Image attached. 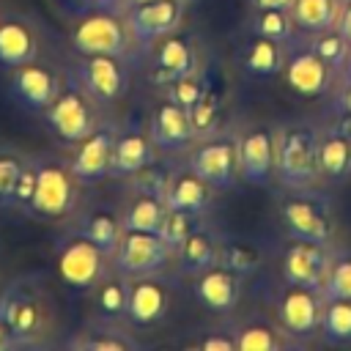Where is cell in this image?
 <instances>
[{
    "label": "cell",
    "instance_id": "obj_1",
    "mask_svg": "<svg viewBox=\"0 0 351 351\" xmlns=\"http://www.w3.org/2000/svg\"><path fill=\"white\" fill-rule=\"evenodd\" d=\"M321 132L315 123L296 121L274 129V178L293 192H307L321 184L318 145Z\"/></svg>",
    "mask_w": 351,
    "mask_h": 351
},
{
    "label": "cell",
    "instance_id": "obj_2",
    "mask_svg": "<svg viewBox=\"0 0 351 351\" xmlns=\"http://www.w3.org/2000/svg\"><path fill=\"white\" fill-rule=\"evenodd\" d=\"M0 310L14 335V348L38 346L52 326V307L44 277L36 271L11 280L0 293Z\"/></svg>",
    "mask_w": 351,
    "mask_h": 351
},
{
    "label": "cell",
    "instance_id": "obj_3",
    "mask_svg": "<svg viewBox=\"0 0 351 351\" xmlns=\"http://www.w3.org/2000/svg\"><path fill=\"white\" fill-rule=\"evenodd\" d=\"M36 159V189L27 203V217L58 222L77 211L80 181L74 178L69 159L60 156H33Z\"/></svg>",
    "mask_w": 351,
    "mask_h": 351
},
{
    "label": "cell",
    "instance_id": "obj_4",
    "mask_svg": "<svg viewBox=\"0 0 351 351\" xmlns=\"http://www.w3.org/2000/svg\"><path fill=\"white\" fill-rule=\"evenodd\" d=\"M44 123L49 126V132L66 143V145H77L82 137H88L96 126H99V112H96V101L90 99V93L74 80V74L69 71L58 96L52 99V104L41 112Z\"/></svg>",
    "mask_w": 351,
    "mask_h": 351
},
{
    "label": "cell",
    "instance_id": "obj_5",
    "mask_svg": "<svg viewBox=\"0 0 351 351\" xmlns=\"http://www.w3.org/2000/svg\"><path fill=\"white\" fill-rule=\"evenodd\" d=\"M55 269L71 291H93L110 274L112 258L101 252L90 239L69 230L55 244Z\"/></svg>",
    "mask_w": 351,
    "mask_h": 351
},
{
    "label": "cell",
    "instance_id": "obj_6",
    "mask_svg": "<svg viewBox=\"0 0 351 351\" xmlns=\"http://www.w3.org/2000/svg\"><path fill=\"white\" fill-rule=\"evenodd\" d=\"M69 44L77 55H118L129 58L132 33L118 11H85L74 19Z\"/></svg>",
    "mask_w": 351,
    "mask_h": 351
},
{
    "label": "cell",
    "instance_id": "obj_7",
    "mask_svg": "<svg viewBox=\"0 0 351 351\" xmlns=\"http://www.w3.org/2000/svg\"><path fill=\"white\" fill-rule=\"evenodd\" d=\"M176 250L159 236L148 230H123L118 250L112 255V271L134 280V277H154L162 274L170 263Z\"/></svg>",
    "mask_w": 351,
    "mask_h": 351
},
{
    "label": "cell",
    "instance_id": "obj_8",
    "mask_svg": "<svg viewBox=\"0 0 351 351\" xmlns=\"http://www.w3.org/2000/svg\"><path fill=\"white\" fill-rule=\"evenodd\" d=\"M71 74L90 93L96 104L118 101L121 96H126L132 82L126 58H118V55H77Z\"/></svg>",
    "mask_w": 351,
    "mask_h": 351
},
{
    "label": "cell",
    "instance_id": "obj_9",
    "mask_svg": "<svg viewBox=\"0 0 351 351\" xmlns=\"http://www.w3.org/2000/svg\"><path fill=\"white\" fill-rule=\"evenodd\" d=\"M189 170L200 176L214 189H230L241 178L239 173V137L230 134H208L192 154H189Z\"/></svg>",
    "mask_w": 351,
    "mask_h": 351
},
{
    "label": "cell",
    "instance_id": "obj_10",
    "mask_svg": "<svg viewBox=\"0 0 351 351\" xmlns=\"http://www.w3.org/2000/svg\"><path fill=\"white\" fill-rule=\"evenodd\" d=\"M118 137V123L99 121V126L82 137L69 159V167L80 186H96L104 178H110V162H112V145Z\"/></svg>",
    "mask_w": 351,
    "mask_h": 351
},
{
    "label": "cell",
    "instance_id": "obj_11",
    "mask_svg": "<svg viewBox=\"0 0 351 351\" xmlns=\"http://www.w3.org/2000/svg\"><path fill=\"white\" fill-rule=\"evenodd\" d=\"M277 324L282 335L291 337H313L321 326V313H324V293L302 285L285 282L274 302Z\"/></svg>",
    "mask_w": 351,
    "mask_h": 351
},
{
    "label": "cell",
    "instance_id": "obj_12",
    "mask_svg": "<svg viewBox=\"0 0 351 351\" xmlns=\"http://www.w3.org/2000/svg\"><path fill=\"white\" fill-rule=\"evenodd\" d=\"M132 41L143 49H151L165 36L176 33L184 19V0H151L123 11Z\"/></svg>",
    "mask_w": 351,
    "mask_h": 351
},
{
    "label": "cell",
    "instance_id": "obj_13",
    "mask_svg": "<svg viewBox=\"0 0 351 351\" xmlns=\"http://www.w3.org/2000/svg\"><path fill=\"white\" fill-rule=\"evenodd\" d=\"M332 255L335 252H332L329 244L293 239L282 252L280 274L291 285L324 291V282H326V274H329V266H332Z\"/></svg>",
    "mask_w": 351,
    "mask_h": 351
},
{
    "label": "cell",
    "instance_id": "obj_14",
    "mask_svg": "<svg viewBox=\"0 0 351 351\" xmlns=\"http://www.w3.org/2000/svg\"><path fill=\"white\" fill-rule=\"evenodd\" d=\"M60 85H63V77L52 66L38 63V60H30V63L11 69V77H8L11 99L19 107H25L27 112H38V115L52 104Z\"/></svg>",
    "mask_w": 351,
    "mask_h": 351
},
{
    "label": "cell",
    "instance_id": "obj_15",
    "mask_svg": "<svg viewBox=\"0 0 351 351\" xmlns=\"http://www.w3.org/2000/svg\"><path fill=\"white\" fill-rule=\"evenodd\" d=\"M282 77H285V85H288L293 93L307 96V99H315V96H324V93L332 90L337 71H335L332 66H326V63L310 49V44H307V47L291 49V52L285 55Z\"/></svg>",
    "mask_w": 351,
    "mask_h": 351
},
{
    "label": "cell",
    "instance_id": "obj_16",
    "mask_svg": "<svg viewBox=\"0 0 351 351\" xmlns=\"http://www.w3.org/2000/svg\"><path fill=\"white\" fill-rule=\"evenodd\" d=\"M197 69H200L197 49L178 30L151 47V80L156 85H170L181 77L197 74Z\"/></svg>",
    "mask_w": 351,
    "mask_h": 351
},
{
    "label": "cell",
    "instance_id": "obj_17",
    "mask_svg": "<svg viewBox=\"0 0 351 351\" xmlns=\"http://www.w3.org/2000/svg\"><path fill=\"white\" fill-rule=\"evenodd\" d=\"M239 173L252 186L274 181V129L252 126L239 137Z\"/></svg>",
    "mask_w": 351,
    "mask_h": 351
},
{
    "label": "cell",
    "instance_id": "obj_18",
    "mask_svg": "<svg viewBox=\"0 0 351 351\" xmlns=\"http://www.w3.org/2000/svg\"><path fill=\"white\" fill-rule=\"evenodd\" d=\"M280 219L288 230L291 239H304V241H318V244H329L335 236V225L326 217V211L307 195L299 197H285L277 206Z\"/></svg>",
    "mask_w": 351,
    "mask_h": 351
},
{
    "label": "cell",
    "instance_id": "obj_19",
    "mask_svg": "<svg viewBox=\"0 0 351 351\" xmlns=\"http://www.w3.org/2000/svg\"><path fill=\"white\" fill-rule=\"evenodd\" d=\"M148 134H151L154 145L162 151H184L186 145H192L197 140L189 110H184L173 99H165L162 104H156L151 123H148Z\"/></svg>",
    "mask_w": 351,
    "mask_h": 351
},
{
    "label": "cell",
    "instance_id": "obj_20",
    "mask_svg": "<svg viewBox=\"0 0 351 351\" xmlns=\"http://www.w3.org/2000/svg\"><path fill=\"white\" fill-rule=\"evenodd\" d=\"M241 274H236L233 269L217 263L200 274H195V296L200 304H206L211 313H233L241 302Z\"/></svg>",
    "mask_w": 351,
    "mask_h": 351
},
{
    "label": "cell",
    "instance_id": "obj_21",
    "mask_svg": "<svg viewBox=\"0 0 351 351\" xmlns=\"http://www.w3.org/2000/svg\"><path fill=\"white\" fill-rule=\"evenodd\" d=\"M41 41L36 33V25L27 16L8 14L0 16V69L11 71L22 63L38 60Z\"/></svg>",
    "mask_w": 351,
    "mask_h": 351
},
{
    "label": "cell",
    "instance_id": "obj_22",
    "mask_svg": "<svg viewBox=\"0 0 351 351\" xmlns=\"http://www.w3.org/2000/svg\"><path fill=\"white\" fill-rule=\"evenodd\" d=\"M170 307V288L162 282L159 274L154 277H134L129 280V307L126 318L134 326H151L165 318Z\"/></svg>",
    "mask_w": 351,
    "mask_h": 351
},
{
    "label": "cell",
    "instance_id": "obj_23",
    "mask_svg": "<svg viewBox=\"0 0 351 351\" xmlns=\"http://www.w3.org/2000/svg\"><path fill=\"white\" fill-rule=\"evenodd\" d=\"M154 162V140L148 132L132 126L118 129L115 145H112V162H110V178H132L140 167Z\"/></svg>",
    "mask_w": 351,
    "mask_h": 351
},
{
    "label": "cell",
    "instance_id": "obj_24",
    "mask_svg": "<svg viewBox=\"0 0 351 351\" xmlns=\"http://www.w3.org/2000/svg\"><path fill=\"white\" fill-rule=\"evenodd\" d=\"M165 203H167V208L203 217L211 208V203H214V186L206 184L200 176H195L186 167V170H178V173L170 176Z\"/></svg>",
    "mask_w": 351,
    "mask_h": 351
},
{
    "label": "cell",
    "instance_id": "obj_25",
    "mask_svg": "<svg viewBox=\"0 0 351 351\" xmlns=\"http://www.w3.org/2000/svg\"><path fill=\"white\" fill-rule=\"evenodd\" d=\"M318 176L324 186H340L351 178V137L326 126L318 145Z\"/></svg>",
    "mask_w": 351,
    "mask_h": 351
},
{
    "label": "cell",
    "instance_id": "obj_26",
    "mask_svg": "<svg viewBox=\"0 0 351 351\" xmlns=\"http://www.w3.org/2000/svg\"><path fill=\"white\" fill-rule=\"evenodd\" d=\"M80 236L90 239L101 252H107L110 258L115 255L118 250V241L123 236V225H121V211H112V208H104V206H96V208H88L85 214L77 217L74 228Z\"/></svg>",
    "mask_w": 351,
    "mask_h": 351
},
{
    "label": "cell",
    "instance_id": "obj_27",
    "mask_svg": "<svg viewBox=\"0 0 351 351\" xmlns=\"http://www.w3.org/2000/svg\"><path fill=\"white\" fill-rule=\"evenodd\" d=\"M288 44H280L274 38H266V36H252L241 52H239V63L241 69L250 74V77H277L282 74V66H285V49Z\"/></svg>",
    "mask_w": 351,
    "mask_h": 351
},
{
    "label": "cell",
    "instance_id": "obj_28",
    "mask_svg": "<svg viewBox=\"0 0 351 351\" xmlns=\"http://www.w3.org/2000/svg\"><path fill=\"white\" fill-rule=\"evenodd\" d=\"M176 258L184 274H200L219 263V239H214L200 225L176 247Z\"/></svg>",
    "mask_w": 351,
    "mask_h": 351
},
{
    "label": "cell",
    "instance_id": "obj_29",
    "mask_svg": "<svg viewBox=\"0 0 351 351\" xmlns=\"http://www.w3.org/2000/svg\"><path fill=\"white\" fill-rule=\"evenodd\" d=\"M71 348H80V351H132L137 348V340L115 326V321H96V324H88L80 335H74L69 340Z\"/></svg>",
    "mask_w": 351,
    "mask_h": 351
},
{
    "label": "cell",
    "instance_id": "obj_30",
    "mask_svg": "<svg viewBox=\"0 0 351 351\" xmlns=\"http://www.w3.org/2000/svg\"><path fill=\"white\" fill-rule=\"evenodd\" d=\"M340 3L337 0H293L291 3V16L299 33L315 36L324 30H332L337 25Z\"/></svg>",
    "mask_w": 351,
    "mask_h": 351
},
{
    "label": "cell",
    "instance_id": "obj_31",
    "mask_svg": "<svg viewBox=\"0 0 351 351\" xmlns=\"http://www.w3.org/2000/svg\"><path fill=\"white\" fill-rule=\"evenodd\" d=\"M165 214H167V203H165V200L134 192V197H132V200L126 203V208L121 211V225H123V230H148V233H159Z\"/></svg>",
    "mask_w": 351,
    "mask_h": 351
},
{
    "label": "cell",
    "instance_id": "obj_32",
    "mask_svg": "<svg viewBox=\"0 0 351 351\" xmlns=\"http://www.w3.org/2000/svg\"><path fill=\"white\" fill-rule=\"evenodd\" d=\"M93 307L96 315L101 321H121L126 318V307H129V280L115 274V277H104L96 288H93Z\"/></svg>",
    "mask_w": 351,
    "mask_h": 351
},
{
    "label": "cell",
    "instance_id": "obj_33",
    "mask_svg": "<svg viewBox=\"0 0 351 351\" xmlns=\"http://www.w3.org/2000/svg\"><path fill=\"white\" fill-rule=\"evenodd\" d=\"M318 332H321L324 343H329V346L351 343V302L348 299H324Z\"/></svg>",
    "mask_w": 351,
    "mask_h": 351
},
{
    "label": "cell",
    "instance_id": "obj_34",
    "mask_svg": "<svg viewBox=\"0 0 351 351\" xmlns=\"http://www.w3.org/2000/svg\"><path fill=\"white\" fill-rule=\"evenodd\" d=\"M250 27L255 36H266V38H274L280 44H291L293 33H296L291 8H255Z\"/></svg>",
    "mask_w": 351,
    "mask_h": 351
},
{
    "label": "cell",
    "instance_id": "obj_35",
    "mask_svg": "<svg viewBox=\"0 0 351 351\" xmlns=\"http://www.w3.org/2000/svg\"><path fill=\"white\" fill-rule=\"evenodd\" d=\"M219 263L233 269L236 274L247 277L261 266V250L241 239H225V241H219Z\"/></svg>",
    "mask_w": 351,
    "mask_h": 351
},
{
    "label": "cell",
    "instance_id": "obj_36",
    "mask_svg": "<svg viewBox=\"0 0 351 351\" xmlns=\"http://www.w3.org/2000/svg\"><path fill=\"white\" fill-rule=\"evenodd\" d=\"M307 44H310V49H313L326 66H332V69L340 74V69H343V63H346V58H348L351 44L343 38V33H340L337 27L324 30V33H315V36H307Z\"/></svg>",
    "mask_w": 351,
    "mask_h": 351
},
{
    "label": "cell",
    "instance_id": "obj_37",
    "mask_svg": "<svg viewBox=\"0 0 351 351\" xmlns=\"http://www.w3.org/2000/svg\"><path fill=\"white\" fill-rule=\"evenodd\" d=\"M27 154H22L19 148H11V145H0V208H8L11 206V195H14V186L27 165Z\"/></svg>",
    "mask_w": 351,
    "mask_h": 351
},
{
    "label": "cell",
    "instance_id": "obj_38",
    "mask_svg": "<svg viewBox=\"0 0 351 351\" xmlns=\"http://www.w3.org/2000/svg\"><path fill=\"white\" fill-rule=\"evenodd\" d=\"M239 351H277L282 348V335L266 324H247L236 332Z\"/></svg>",
    "mask_w": 351,
    "mask_h": 351
},
{
    "label": "cell",
    "instance_id": "obj_39",
    "mask_svg": "<svg viewBox=\"0 0 351 351\" xmlns=\"http://www.w3.org/2000/svg\"><path fill=\"white\" fill-rule=\"evenodd\" d=\"M324 299H348L351 302V252H335L332 266L324 282Z\"/></svg>",
    "mask_w": 351,
    "mask_h": 351
},
{
    "label": "cell",
    "instance_id": "obj_40",
    "mask_svg": "<svg viewBox=\"0 0 351 351\" xmlns=\"http://www.w3.org/2000/svg\"><path fill=\"white\" fill-rule=\"evenodd\" d=\"M189 118H192V126H195L197 137H208V134L217 132V123H219V96H217L214 88H206V93L189 110Z\"/></svg>",
    "mask_w": 351,
    "mask_h": 351
},
{
    "label": "cell",
    "instance_id": "obj_41",
    "mask_svg": "<svg viewBox=\"0 0 351 351\" xmlns=\"http://www.w3.org/2000/svg\"><path fill=\"white\" fill-rule=\"evenodd\" d=\"M170 176H173V173H167L162 165L151 162V165L140 167V170L132 176V189H134V192H140V195H151V197L165 200V195H167V184H170Z\"/></svg>",
    "mask_w": 351,
    "mask_h": 351
},
{
    "label": "cell",
    "instance_id": "obj_42",
    "mask_svg": "<svg viewBox=\"0 0 351 351\" xmlns=\"http://www.w3.org/2000/svg\"><path fill=\"white\" fill-rule=\"evenodd\" d=\"M195 228H197V217H195V214L167 208V214H165V219H162V228H159V236L176 250Z\"/></svg>",
    "mask_w": 351,
    "mask_h": 351
},
{
    "label": "cell",
    "instance_id": "obj_43",
    "mask_svg": "<svg viewBox=\"0 0 351 351\" xmlns=\"http://www.w3.org/2000/svg\"><path fill=\"white\" fill-rule=\"evenodd\" d=\"M206 80H200L197 74H189V77H181L176 82L167 85V99H173L176 104H181L184 110H192L195 101L206 93Z\"/></svg>",
    "mask_w": 351,
    "mask_h": 351
},
{
    "label": "cell",
    "instance_id": "obj_44",
    "mask_svg": "<svg viewBox=\"0 0 351 351\" xmlns=\"http://www.w3.org/2000/svg\"><path fill=\"white\" fill-rule=\"evenodd\" d=\"M33 189H36V159L30 156L27 159V165H25V170H22V176H19V181H16V186H14V195H11V206L8 208H16V211H27V203H30V197H33Z\"/></svg>",
    "mask_w": 351,
    "mask_h": 351
},
{
    "label": "cell",
    "instance_id": "obj_45",
    "mask_svg": "<svg viewBox=\"0 0 351 351\" xmlns=\"http://www.w3.org/2000/svg\"><path fill=\"white\" fill-rule=\"evenodd\" d=\"M63 8H69L74 16L85 11H118L123 14V0H60Z\"/></svg>",
    "mask_w": 351,
    "mask_h": 351
},
{
    "label": "cell",
    "instance_id": "obj_46",
    "mask_svg": "<svg viewBox=\"0 0 351 351\" xmlns=\"http://www.w3.org/2000/svg\"><path fill=\"white\" fill-rule=\"evenodd\" d=\"M195 346L200 351H239L236 348V335H228V332H219V329L206 332Z\"/></svg>",
    "mask_w": 351,
    "mask_h": 351
},
{
    "label": "cell",
    "instance_id": "obj_47",
    "mask_svg": "<svg viewBox=\"0 0 351 351\" xmlns=\"http://www.w3.org/2000/svg\"><path fill=\"white\" fill-rule=\"evenodd\" d=\"M332 110L351 112V77H340L337 88H332Z\"/></svg>",
    "mask_w": 351,
    "mask_h": 351
},
{
    "label": "cell",
    "instance_id": "obj_48",
    "mask_svg": "<svg viewBox=\"0 0 351 351\" xmlns=\"http://www.w3.org/2000/svg\"><path fill=\"white\" fill-rule=\"evenodd\" d=\"M340 33H343V38L351 44V3L348 5H340V14H337V25H335Z\"/></svg>",
    "mask_w": 351,
    "mask_h": 351
},
{
    "label": "cell",
    "instance_id": "obj_49",
    "mask_svg": "<svg viewBox=\"0 0 351 351\" xmlns=\"http://www.w3.org/2000/svg\"><path fill=\"white\" fill-rule=\"evenodd\" d=\"M332 129H337L340 134L351 137V112H335V121H329Z\"/></svg>",
    "mask_w": 351,
    "mask_h": 351
},
{
    "label": "cell",
    "instance_id": "obj_50",
    "mask_svg": "<svg viewBox=\"0 0 351 351\" xmlns=\"http://www.w3.org/2000/svg\"><path fill=\"white\" fill-rule=\"evenodd\" d=\"M5 348H14V335H11V329L3 318V310H0V351H5Z\"/></svg>",
    "mask_w": 351,
    "mask_h": 351
},
{
    "label": "cell",
    "instance_id": "obj_51",
    "mask_svg": "<svg viewBox=\"0 0 351 351\" xmlns=\"http://www.w3.org/2000/svg\"><path fill=\"white\" fill-rule=\"evenodd\" d=\"M293 0H252L255 8H291Z\"/></svg>",
    "mask_w": 351,
    "mask_h": 351
},
{
    "label": "cell",
    "instance_id": "obj_52",
    "mask_svg": "<svg viewBox=\"0 0 351 351\" xmlns=\"http://www.w3.org/2000/svg\"><path fill=\"white\" fill-rule=\"evenodd\" d=\"M340 77H351V49H348V58H346V63L340 69Z\"/></svg>",
    "mask_w": 351,
    "mask_h": 351
},
{
    "label": "cell",
    "instance_id": "obj_53",
    "mask_svg": "<svg viewBox=\"0 0 351 351\" xmlns=\"http://www.w3.org/2000/svg\"><path fill=\"white\" fill-rule=\"evenodd\" d=\"M143 3H151V0H123V11L132 8V5H143Z\"/></svg>",
    "mask_w": 351,
    "mask_h": 351
},
{
    "label": "cell",
    "instance_id": "obj_54",
    "mask_svg": "<svg viewBox=\"0 0 351 351\" xmlns=\"http://www.w3.org/2000/svg\"><path fill=\"white\" fill-rule=\"evenodd\" d=\"M337 3H340V5H348V3H351V0H337Z\"/></svg>",
    "mask_w": 351,
    "mask_h": 351
},
{
    "label": "cell",
    "instance_id": "obj_55",
    "mask_svg": "<svg viewBox=\"0 0 351 351\" xmlns=\"http://www.w3.org/2000/svg\"><path fill=\"white\" fill-rule=\"evenodd\" d=\"M184 3H189V0H184Z\"/></svg>",
    "mask_w": 351,
    "mask_h": 351
}]
</instances>
